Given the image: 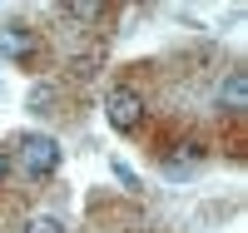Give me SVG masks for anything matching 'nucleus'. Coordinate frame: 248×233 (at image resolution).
I'll use <instances>...</instances> for the list:
<instances>
[{"label": "nucleus", "instance_id": "1", "mask_svg": "<svg viewBox=\"0 0 248 233\" xmlns=\"http://www.w3.org/2000/svg\"><path fill=\"white\" fill-rule=\"evenodd\" d=\"M20 164H25L30 179H50L60 169V144L50 134H25L20 139Z\"/></svg>", "mask_w": 248, "mask_h": 233}, {"label": "nucleus", "instance_id": "2", "mask_svg": "<svg viewBox=\"0 0 248 233\" xmlns=\"http://www.w3.org/2000/svg\"><path fill=\"white\" fill-rule=\"evenodd\" d=\"M105 114H109V124H114L119 134H134L139 124H144V99H139L134 90H109Z\"/></svg>", "mask_w": 248, "mask_h": 233}, {"label": "nucleus", "instance_id": "3", "mask_svg": "<svg viewBox=\"0 0 248 233\" xmlns=\"http://www.w3.org/2000/svg\"><path fill=\"white\" fill-rule=\"evenodd\" d=\"M30 50H35V35L25 25H0V55L5 60H30Z\"/></svg>", "mask_w": 248, "mask_h": 233}, {"label": "nucleus", "instance_id": "4", "mask_svg": "<svg viewBox=\"0 0 248 233\" xmlns=\"http://www.w3.org/2000/svg\"><path fill=\"white\" fill-rule=\"evenodd\" d=\"M223 109H243V104H248V70H229V79H223Z\"/></svg>", "mask_w": 248, "mask_h": 233}, {"label": "nucleus", "instance_id": "5", "mask_svg": "<svg viewBox=\"0 0 248 233\" xmlns=\"http://www.w3.org/2000/svg\"><path fill=\"white\" fill-rule=\"evenodd\" d=\"M199 159H203L199 144H179V154H164V169H174V174H179V169H194Z\"/></svg>", "mask_w": 248, "mask_h": 233}, {"label": "nucleus", "instance_id": "6", "mask_svg": "<svg viewBox=\"0 0 248 233\" xmlns=\"http://www.w3.org/2000/svg\"><path fill=\"white\" fill-rule=\"evenodd\" d=\"M20 233H65V223H60L55 214H35V218L20 228Z\"/></svg>", "mask_w": 248, "mask_h": 233}, {"label": "nucleus", "instance_id": "7", "mask_svg": "<svg viewBox=\"0 0 248 233\" xmlns=\"http://www.w3.org/2000/svg\"><path fill=\"white\" fill-rule=\"evenodd\" d=\"M114 179H119L124 188H139V174H134L129 164H119V159H114Z\"/></svg>", "mask_w": 248, "mask_h": 233}, {"label": "nucleus", "instance_id": "8", "mask_svg": "<svg viewBox=\"0 0 248 233\" xmlns=\"http://www.w3.org/2000/svg\"><path fill=\"white\" fill-rule=\"evenodd\" d=\"M65 10L79 15V20H94V15H99V5H65Z\"/></svg>", "mask_w": 248, "mask_h": 233}, {"label": "nucleus", "instance_id": "9", "mask_svg": "<svg viewBox=\"0 0 248 233\" xmlns=\"http://www.w3.org/2000/svg\"><path fill=\"white\" fill-rule=\"evenodd\" d=\"M5 179H10V154L0 149V184H5Z\"/></svg>", "mask_w": 248, "mask_h": 233}]
</instances>
